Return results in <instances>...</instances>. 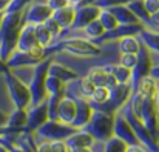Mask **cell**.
Masks as SVG:
<instances>
[{"mask_svg":"<svg viewBox=\"0 0 159 152\" xmlns=\"http://www.w3.org/2000/svg\"><path fill=\"white\" fill-rule=\"evenodd\" d=\"M23 12L25 11L3 14V20L0 25V60H3V61H6L8 57L16 51L20 28L25 23Z\"/></svg>","mask_w":159,"mask_h":152,"instance_id":"6da1fadb","label":"cell"},{"mask_svg":"<svg viewBox=\"0 0 159 152\" xmlns=\"http://www.w3.org/2000/svg\"><path fill=\"white\" fill-rule=\"evenodd\" d=\"M53 57H47V58H43V60H42L40 63H37V65L34 66V69H33V75H31L30 82L26 83V85H28V89H30V95H31L30 106L40 104V103H43V101L47 100L45 80H47V75H48V66H50Z\"/></svg>","mask_w":159,"mask_h":152,"instance_id":"7a4b0ae2","label":"cell"},{"mask_svg":"<svg viewBox=\"0 0 159 152\" xmlns=\"http://www.w3.org/2000/svg\"><path fill=\"white\" fill-rule=\"evenodd\" d=\"M113 118L114 114H110L102 109L93 108L91 117L84 129L98 141H107L113 135Z\"/></svg>","mask_w":159,"mask_h":152,"instance_id":"3957f363","label":"cell"},{"mask_svg":"<svg viewBox=\"0 0 159 152\" xmlns=\"http://www.w3.org/2000/svg\"><path fill=\"white\" fill-rule=\"evenodd\" d=\"M56 54L57 52H66L76 57H98L102 54V48L96 45L94 42L88 39H79V37H70L54 45Z\"/></svg>","mask_w":159,"mask_h":152,"instance_id":"277c9868","label":"cell"},{"mask_svg":"<svg viewBox=\"0 0 159 152\" xmlns=\"http://www.w3.org/2000/svg\"><path fill=\"white\" fill-rule=\"evenodd\" d=\"M3 77H5V83H6V88H8V92H9V99L12 101L14 108H19V109L28 108L30 100H31L28 85L11 69H8L3 74Z\"/></svg>","mask_w":159,"mask_h":152,"instance_id":"5b68a950","label":"cell"},{"mask_svg":"<svg viewBox=\"0 0 159 152\" xmlns=\"http://www.w3.org/2000/svg\"><path fill=\"white\" fill-rule=\"evenodd\" d=\"M74 131L76 128H73L71 125H65L59 120H47L33 132V135L37 143H42V141L66 140Z\"/></svg>","mask_w":159,"mask_h":152,"instance_id":"8992f818","label":"cell"},{"mask_svg":"<svg viewBox=\"0 0 159 152\" xmlns=\"http://www.w3.org/2000/svg\"><path fill=\"white\" fill-rule=\"evenodd\" d=\"M128 100H130V99H128ZM119 112L124 115V118H125V120L128 121V125L131 126V129H133V132L136 134L139 143H141L144 148H147L148 152H158V141H155V140L152 138V135H150L148 131L145 129L142 120H141V118L131 111L128 101H127L124 106H120Z\"/></svg>","mask_w":159,"mask_h":152,"instance_id":"52a82bcc","label":"cell"},{"mask_svg":"<svg viewBox=\"0 0 159 152\" xmlns=\"http://www.w3.org/2000/svg\"><path fill=\"white\" fill-rule=\"evenodd\" d=\"M47 57H53V55H50L47 48H42V46H39L33 51L16 49L8 57V60L5 63L11 71H14V69H22V68H34L37 63H40Z\"/></svg>","mask_w":159,"mask_h":152,"instance_id":"ba28073f","label":"cell"},{"mask_svg":"<svg viewBox=\"0 0 159 152\" xmlns=\"http://www.w3.org/2000/svg\"><path fill=\"white\" fill-rule=\"evenodd\" d=\"M139 118L152 138L158 141V97H142Z\"/></svg>","mask_w":159,"mask_h":152,"instance_id":"9c48e42d","label":"cell"},{"mask_svg":"<svg viewBox=\"0 0 159 152\" xmlns=\"http://www.w3.org/2000/svg\"><path fill=\"white\" fill-rule=\"evenodd\" d=\"M136 54H138V60H136L134 68L131 69V77H130V88H131L133 94L138 91V85H139L141 78L148 74V69L152 68V65L158 63V61H153V52H150L142 43Z\"/></svg>","mask_w":159,"mask_h":152,"instance_id":"30bf717a","label":"cell"},{"mask_svg":"<svg viewBox=\"0 0 159 152\" xmlns=\"http://www.w3.org/2000/svg\"><path fill=\"white\" fill-rule=\"evenodd\" d=\"M131 94L133 92H131V88H130L128 83H117L113 88H110L108 100L104 104H101L104 108H96V109H102V111H107L110 114H116L120 109V106H124L128 101V99L131 97Z\"/></svg>","mask_w":159,"mask_h":152,"instance_id":"8fae6325","label":"cell"},{"mask_svg":"<svg viewBox=\"0 0 159 152\" xmlns=\"http://www.w3.org/2000/svg\"><path fill=\"white\" fill-rule=\"evenodd\" d=\"M53 14V9L45 3V2H36L26 6L25 12H23V22L25 23H31V25H37V23H43L47 19H50Z\"/></svg>","mask_w":159,"mask_h":152,"instance_id":"7c38bea8","label":"cell"},{"mask_svg":"<svg viewBox=\"0 0 159 152\" xmlns=\"http://www.w3.org/2000/svg\"><path fill=\"white\" fill-rule=\"evenodd\" d=\"M113 135L120 138L125 145H136V143H139V140H138L136 134L133 132L131 126L128 125V121L124 118V115L119 111L114 114V118H113Z\"/></svg>","mask_w":159,"mask_h":152,"instance_id":"4fadbf2b","label":"cell"},{"mask_svg":"<svg viewBox=\"0 0 159 152\" xmlns=\"http://www.w3.org/2000/svg\"><path fill=\"white\" fill-rule=\"evenodd\" d=\"M48 120V108L47 103H40L36 106H28L26 108V125L25 131L26 132H34L40 125H43Z\"/></svg>","mask_w":159,"mask_h":152,"instance_id":"5bb4252c","label":"cell"},{"mask_svg":"<svg viewBox=\"0 0 159 152\" xmlns=\"http://www.w3.org/2000/svg\"><path fill=\"white\" fill-rule=\"evenodd\" d=\"M101 12V8H98L96 5H80L76 6V14H74V20L71 28L74 29H84L88 23H91L93 20L98 19Z\"/></svg>","mask_w":159,"mask_h":152,"instance_id":"9a60e30c","label":"cell"},{"mask_svg":"<svg viewBox=\"0 0 159 152\" xmlns=\"http://www.w3.org/2000/svg\"><path fill=\"white\" fill-rule=\"evenodd\" d=\"M74 101H76V115H74V120H73L71 126L76 128V129H82L91 117L93 104L85 97H77V99H74Z\"/></svg>","mask_w":159,"mask_h":152,"instance_id":"2e32d148","label":"cell"},{"mask_svg":"<svg viewBox=\"0 0 159 152\" xmlns=\"http://www.w3.org/2000/svg\"><path fill=\"white\" fill-rule=\"evenodd\" d=\"M39 48V43L36 40V36H34V25L31 23H23L22 28H20V32H19V37H17V51H33Z\"/></svg>","mask_w":159,"mask_h":152,"instance_id":"e0dca14e","label":"cell"},{"mask_svg":"<svg viewBox=\"0 0 159 152\" xmlns=\"http://www.w3.org/2000/svg\"><path fill=\"white\" fill-rule=\"evenodd\" d=\"M76 115V101L70 97H62L60 101L57 103V109H56V120L65 123V125H71Z\"/></svg>","mask_w":159,"mask_h":152,"instance_id":"ac0fdd59","label":"cell"},{"mask_svg":"<svg viewBox=\"0 0 159 152\" xmlns=\"http://www.w3.org/2000/svg\"><path fill=\"white\" fill-rule=\"evenodd\" d=\"M48 75L60 80V82H63V83H68V82H71V80L79 77V74L76 71L66 68L65 65H62L59 61H54V57L51 60V63H50V66H48Z\"/></svg>","mask_w":159,"mask_h":152,"instance_id":"d6986e66","label":"cell"},{"mask_svg":"<svg viewBox=\"0 0 159 152\" xmlns=\"http://www.w3.org/2000/svg\"><path fill=\"white\" fill-rule=\"evenodd\" d=\"M74 14H76V6H71V5H65L59 9H54L51 17L59 23V26L62 29H68L71 28L73 25V20H74Z\"/></svg>","mask_w":159,"mask_h":152,"instance_id":"ffe728a7","label":"cell"},{"mask_svg":"<svg viewBox=\"0 0 159 152\" xmlns=\"http://www.w3.org/2000/svg\"><path fill=\"white\" fill-rule=\"evenodd\" d=\"M93 141H94V138L82 128V129H76L66 140H65V143H66V146L68 148H90L91 145H93Z\"/></svg>","mask_w":159,"mask_h":152,"instance_id":"44dd1931","label":"cell"},{"mask_svg":"<svg viewBox=\"0 0 159 152\" xmlns=\"http://www.w3.org/2000/svg\"><path fill=\"white\" fill-rule=\"evenodd\" d=\"M138 39H139V42L150 51V52H156V54H158V51H159L158 31L148 29V28H144V26H142V29H141L139 34H138Z\"/></svg>","mask_w":159,"mask_h":152,"instance_id":"7402d4cb","label":"cell"},{"mask_svg":"<svg viewBox=\"0 0 159 152\" xmlns=\"http://www.w3.org/2000/svg\"><path fill=\"white\" fill-rule=\"evenodd\" d=\"M111 14L116 17L119 25H133V23H139L138 17L133 14V11L127 6V5H120V6H113L110 8Z\"/></svg>","mask_w":159,"mask_h":152,"instance_id":"603a6c76","label":"cell"},{"mask_svg":"<svg viewBox=\"0 0 159 152\" xmlns=\"http://www.w3.org/2000/svg\"><path fill=\"white\" fill-rule=\"evenodd\" d=\"M108 74H111L117 83H128L130 85V77H131V69H127L124 66H120L119 63H108L105 66H102Z\"/></svg>","mask_w":159,"mask_h":152,"instance_id":"cb8c5ba5","label":"cell"},{"mask_svg":"<svg viewBox=\"0 0 159 152\" xmlns=\"http://www.w3.org/2000/svg\"><path fill=\"white\" fill-rule=\"evenodd\" d=\"M136 92H139L142 97H158V82L145 75L141 78Z\"/></svg>","mask_w":159,"mask_h":152,"instance_id":"d4e9b609","label":"cell"},{"mask_svg":"<svg viewBox=\"0 0 159 152\" xmlns=\"http://www.w3.org/2000/svg\"><path fill=\"white\" fill-rule=\"evenodd\" d=\"M117 48L122 52H131V54H136L139 48H141V42L136 36H125V37H120L117 40Z\"/></svg>","mask_w":159,"mask_h":152,"instance_id":"484cf974","label":"cell"},{"mask_svg":"<svg viewBox=\"0 0 159 152\" xmlns=\"http://www.w3.org/2000/svg\"><path fill=\"white\" fill-rule=\"evenodd\" d=\"M34 36H36V40H37L39 46L47 48V46L53 45L54 37L50 34V31L45 28L43 23H37V25H34Z\"/></svg>","mask_w":159,"mask_h":152,"instance_id":"4316f807","label":"cell"},{"mask_svg":"<svg viewBox=\"0 0 159 152\" xmlns=\"http://www.w3.org/2000/svg\"><path fill=\"white\" fill-rule=\"evenodd\" d=\"M25 125H26V108L25 109L16 108L11 114H8L6 126H9V128H25Z\"/></svg>","mask_w":159,"mask_h":152,"instance_id":"83f0119b","label":"cell"},{"mask_svg":"<svg viewBox=\"0 0 159 152\" xmlns=\"http://www.w3.org/2000/svg\"><path fill=\"white\" fill-rule=\"evenodd\" d=\"M87 77L94 83V86H107L110 74L107 72L102 66H96V68H91L90 69V72H88Z\"/></svg>","mask_w":159,"mask_h":152,"instance_id":"f1b7e54d","label":"cell"},{"mask_svg":"<svg viewBox=\"0 0 159 152\" xmlns=\"http://www.w3.org/2000/svg\"><path fill=\"white\" fill-rule=\"evenodd\" d=\"M108 97H110V88H107V86H96L93 94L90 95V101H91V104L94 108V106L104 104L108 100Z\"/></svg>","mask_w":159,"mask_h":152,"instance_id":"f546056e","label":"cell"},{"mask_svg":"<svg viewBox=\"0 0 159 152\" xmlns=\"http://www.w3.org/2000/svg\"><path fill=\"white\" fill-rule=\"evenodd\" d=\"M98 20H99V23L104 26L105 31H111V29H114V28L119 25L117 20H116V17L111 14L110 9H101V12H99V15H98Z\"/></svg>","mask_w":159,"mask_h":152,"instance_id":"4dcf8cb0","label":"cell"},{"mask_svg":"<svg viewBox=\"0 0 159 152\" xmlns=\"http://www.w3.org/2000/svg\"><path fill=\"white\" fill-rule=\"evenodd\" d=\"M84 32H85V36H87L88 40H96V39H99V37L105 32V29H104V26L99 23V20L96 19V20H93L91 23H88V25L84 28Z\"/></svg>","mask_w":159,"mask_h":152,"instance_id":"1f68e13d","label":"cell"},{"mask_svg":"<svg viewBox=\"0 0 159 152\" xmlns=\"http://www.w3.org/2000/svg\"><path fill=\"white\" fill-rule=\"evenodd\" d=\"M125 148H127V145L116 135H111L104 143V152H124Z\"/></svg>","mask_w":159,"mask_h":152,"instance_id":"d6a6232c","label":"cell"},{"mask_svg":"<svg viewBox=\"0 0 159 152\" xmlns=\"http://www.w3.org/2000/svg\"><path fill=\"white\" fill-rule=\"evenodd\" d=\"M34 0H9L5 12H17V11H25L28 5H31Z\"/></svg>","mask_w":159,"mask_h":152,"instance_id":"836d02e7","label":"cell"},{"mask_svg":"<svg viewBox=\"0 0 159 152\" xmlns=\"http://www.w3.org/2000/svg\"><path fill=\"white\" fill-rule=\"evenodd\" d=\"M79 86H80V94H82V97H85V99H88L90 100V95L93 94V91H94V83L88 78V77H84V78H79Z\"/></svg>","mask_w":159,"mask_h":152,"instance_id":"e575fe53","label":"cell"},{"mask_svg":"<svg viewBox=\"0 0 159 152\" xmlns=\"http://www.w3.org/2000/svg\"><path fill=\"white\" fill-rule=\"evenodd\" d=\"M138 60V54H131V52H122L119 57V65L127 68V69H133Z\"/></svg>","mask_w":159,"mask_h":152,"instance_id":"d590c367","label":"cell"},{"mask_svg":"<svg viewBox=\"0 0 159 152\" xmlns=\"http://www.w3.org/2000/svg\"><path fill=\"white\" fill-rule=\"evenodd\" d=\"M43 25H45V28H47V29L50 31V34L53 36L54 39H57V37H60V36H62V31H63V29H62V28L59 26V23H57V22L54 20L53 17L47 19V20L43 22Z\"/></svg>","mask_w":159,"mask_h":152,"instance_id":"8d00e7d4","label":"cell"},{"mask_svg":"<svg viewBox=\"0 0 159 152\" xmlns=\"http://www.w3.org/2000/svg\"><path fill=\"white\" fill-rule=\"evenodd\" d=\"M131 0H96L94 5L101 9H110L113 6H120V5H127Z\"/></svg>","mask_w":159,"mask_h":152,"instance_id":"74e56055","label":"cell"},{"mask_svg":"<svg viewBox=\"0 0 159 152\" xmlns=\"http://www.w3.org/2000/svg\"><path fill=\"white\" fill-rule=\"evenodd\" d=\"M142 3L148 15H155L159 12V0H142Z\"/></svg>","mask_w":159,"mask_h":152,"instance_id":"f35d334b","label":"cell"},{"mask_svg":"<svg viewBox=\"0 0 159 152\" xmlns=\"http://www.w3.org/2000/svg\"><path fill=\"white\" fill-rule=\"evenodd\" d=\"M51 143V152H70V148L66 146L65 140H56Z\"/></svg>","mask_w":159,"mask_h":152,"instance_id":"ab89813d","label":"cell"},{"mask_svg":"<svg viewBox=\"0 0 159 152\" xmlns=\"http://www.w3.org/2000/svg\"><path fill=\"white\" fill-rule=\"evenodd\" d=\"M124 152H148V149L144 148L141 143H136V145H127Z\"/></svg>","mask_w":159,"mask_h":152,"instance_id":"60d3db41","label":"cell"},{"mask_svg":"<svg viewBox=\"0 0 159 152\" xmlns=\"http://www.w3.org/2000/svg\"><path fill=\"white\" fill-rule=\"evenodd\" d=\"M45 3H47V5H48V6L53 9V11H54V9L62 8V6H65V5H68V3H66V0H47Z\"/></svg>","mask_w":159,"mask_h":152,"instance_id":"b9f144b4","label":"cell"},{"mask_svg":"<svg viewBox=\"0 0 159 152\" xmlns=\"http://www.w3.org/2000/svg\"><path fill=\"white\" fill-rule=\"evenodd\" d=\"M6 121H8V112L0 109V126H6Z\"/></svg>","mask_w":159,"mask_h":152,"instance_id":"7bdbcfd3","label":"cell"},{"mask_svg":"<svg viewBox=\"0 0 159 152\" xmlns=\"http://www.w3.org/2000/svg\"><path fill=\"white\" fill-rule=\"evenodd\" d=\"M70 152H91L90 148H70Z\"/></svg>","mask_w":159,"mask_h":152,"instance_id":"ee69618b","label":"cell"},{"mask_svg":"<svg viewBox=\"0 0 159 152\" xmlns=\"http://www.w3.org/2000/svg\"><path fill=\"white\" fill-rule=\"evenodd\" d=\"M8 69H9V68H8V66H6V63H5V61H3V60H0V74H2V75H3V74H5V72H6V71H8Z\"/></svg>","mask_w":159,"mask_h":152,"instance_id":"f6af8a7d","label":"cell"},{"mask_svg":"<svg viewBox=\"0 0 159 152\" xmlns=\"http://www.w3.org/2000/svg\"><path fill=\"white\" fill-rule=\"evenodd\" d=\"M66 3L71 6H79V5H82V0H66Z\"/></svg>","mask_w":159,"mask_h":152,"instance_id":"bcb514c9","label":"cell"},{"mask_svg":"<svg viewBox=\"0 0 159 152\" xmlns=\"http://www.w3.org/2000/svg\"><path fill=\"white\" fill-rule=\"evenodd\" d=\"M8 2H9V0H0V11H3V12H5V8H6Z\"/></svg>","mask_w":159,"mask_h":152,"instance_id":"7dc6e473","label":"cell"},{"mask_svg":"<svg viewBox=\"0 0 159 152\" xmlns=\"http://www.w3.org/2000/svg\"><path fill=\"white\" fill-rule=\"evenodd\" d=\"M96 0H82V5H94ZM80 6V5H79Z\"/></svg>","mask_w":159,"mask_h":152,"instance_id":"c3c4849f","label":"cell"},{"mask_svg":"<svg viewBox=\"0 0 159 152\" xmlns=\"http://www.w3.org/2000/svg\"><path fill=\"white\" fill-rule=\"evenodd\" d=\"M3 14H5V12H3V11H0V25H2V20H3Z\"/></svg>","mask_w":159,"mask_h":152,"instance_id":"681fc988","label":"cell"}]
</instances>
